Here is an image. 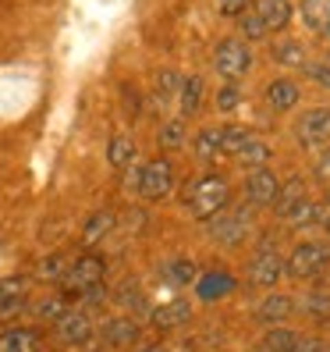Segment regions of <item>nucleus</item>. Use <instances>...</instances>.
<instances>
[{
  "label": "nucleus",
  "mask_w": 330,
  "mask_h": 352,
  "mask_svg": "<svg viewBox=\"0 0 330 352\" xmlns=\"http://www.w3.org/2000/svg\"><path fill=\"white\" fill-rule=\"evenodd\" d=\"M228 199H231V192H228V182L224 178H217V175H206V178H199L192 189H189V196H185V203H189V210H192V217H199V221H210V217H217L224 206H228Z\"/></svg>",
  "instance_id": "nucleus-1"
},
{
  "label": "nucleus",
  "mask_w": 330,
  "mask_h": 352,
  "mask_svg": "<svg viewBox=\"0 0 330 352\" xmlns=\"http://www.w3.org/2000/svg\"><path fill=\"white\" fill-rule=\"evenodd\" d=\"M103 271H107V263H103L99 256H93V253H86V256H78L71 267H68V274L60 278V296H82L86 288H93V285H103Z\"/></svg>",
  "instance_id": "nucleus-2"
},
{
  "label": "nucleus",
  "mask_w": 330,
  "mask_h": 352,
  "mask_svg": "<svg viewBox=\"0 0 330 352\" xmlns=\"http://www.w3.org/2000/svg\"><path fill=\"white\" fill-rule=\"evenodd\" d=\"M330 267V245L323 242H302L298 250L287 256L284 263V274H292V278H316L323 274Z\"/></svg>",
  "instance_id": "nucleus-3"
},
{
  "label": "nucleus",
  "mask_w": 330,
  "mask_h": 352,
  "mask_svg": "<svg viewBox=\"0 0 330 352\" xmlns=\"http://www.w3.org/2000/svg\"><path fill=\"white\" fill-rule=\"evenodd\" d=\"M135 189H139L142 199H163V196H171V189H174V168H171L167 160H150L146 168H139Z\"/></svg>",
  "instance_id": "nucleus-4"
},
{
  "label": "nucleus",
  "mask_w": 330,
  "mask_h": 352,
  "mask_svg": "<svg viewBox=\"0 0 330 352\" xmlns=\"http://www.w3.org/2000/svg\"><path fill=\"white\" fill-rule=\"evenodd\" d=\"M249 65H252V54L241 39H224V43L217 47V72L228 82L241 78L245 72H249Z\"/></svg>",
  "instance_id": "nucleus-5"
},
{
  "label": "nucleus",
  "mask_w": 330,
  "mask_h": 352,
  "mask_svg": "<svg viewBox=\"0 0 330 352\" xmlns=\"http://www.w3.org/2000/svg\"><path fill=\"white\" fill-rule=\"evenodd\" d=\"M249 224H252V206H238L231 214H217L210 232L220 245H238L245 239V232H249Z\"/></svg>",
  "instance_id": "nucleus-6"
},
{
  "label": "nucleus",
  "mask_w": 330,
  "mask_h": 352,
  "mask_svg": "<svg viewBox=\"0 0 330 352\" xmlns=\"http://www.w3.org/2000/svg\"><path fill=\"white\" fill-rule=\"evenodd\" d=\"M295 135L302 146H320L330 142V111H305L295 125Z\"/></svg>",
  "instance_id": "nucleus-7"
},
{
  "label": "nucleus",
  "mask_w": 330,
  "mask_h": 352,
  "mask_svg": "<svg viewBox=\"0 0 330 352\" xmlns=\"http://www.w3.org/2000/svg\"><path fill=\"white\" fill-rule=\"evenodd\" d=\"M57 338L64 345H86L93 338V320H89L86 309H68V314L57 320Z\"/></svg>",
  "instance_id": "nucleus-8"
},
{
  "label": "nucleus",
  "mask_w": 330,
  "mask_h": 352,
  "mask_svg": "<svg viewBox=\"0 0 330 352\" xmlns=\"http://www.w3.org/2000/svg\"><path fill=\"white\" fill-rule=\"evenodd\" d=\"M277 189H281L277 175L266 171V168L252 171V178L245 182V196H249L252 206H270V203H277Z\"/></svg>",
  "instance_id": "nucleus-9"
},
{
  "label": "nucleus",
  "mask_w": 330,
  "mask_h": 352,
  "mask_svg": "<svg viewBox=\"0 0 330 352\" xmlns=\"http://www.w3.org/2000/svg\"><path fill=\"white\" fill-rule=\"evenodd\" d=\"M284 278V260L274 253V250H263L252 263H249V281L252 285H263V288H270Z\"/></svg>",
  "instance_id": "nucleus-10"
},
{
  "label": "nucleus",
  "mask_w": 330,
  "mask_h": 352,
  "mask_svg": "<svg viewBox=\"0 0 330 352\" xmlns=\"http://www.w3.org/2000/svg\"><path fill=\"white\" fill-rule=\"evenodd\" d=\"M249 11L259 18V25H263L266 32L284 29V25H287V18H292V4H287V0H256Z\"/></svg>",
  "instance_id": "nucleus-11"
},
{
  "label": "nucleus",
  "mask_w": 330,
  "mask_h": 352,
  "mask_svg": "<svg viewBox=\"0 0 330 352\" xmlns=\"http://www.w3.org/2000/svg\"><path fill=\"white\" fill-rule=\"evenodd\" d=\"M189 320H192V302H185V299L163 302L160 309H153V327H160V331H174Z\"/></svg>",
  "instance_id": "nucleus-12"
},
{
  "label": "nucleus",
  "mask_w": 330,
  "mask_h": 352,
  "mask_svg": "<svg viewBox=\"0 0 330 352\" xmlns=\"http://www.w3.org/2000/svg\"><path fill=\"white\" fill-rule=\"evenodd\" d=\"M99 335H103V342H107L110 349H125V345H132L139 338V324L128 320V317H114V320L103 324Z\"/></svg>",
  "instance_id": "nucleus-13"
},
{
  "label": "nucleus",
  "mask_w": 330,
  "mask_h": 352,
  "mask_svg": "<svg viewBox=\"0 0 330 352\" xmlns=\"http://www.w3.org/2000/svg\"><path fill=\"white\" fill-rule=\"evenodd\" d=\"M295 314V299L292 296H266L263 302H259V309H256V317L263 320V324H281V320H287Z\"/></svg>",
  "instance_id": "nucleus-14"
},
{
  "label": "nucleus",
  "mask_w": 330,
  "mask_h": 352,
  "mask_svg": "<svg viewBox=\"0 0 330 352\" xmlns=\"http://www.w3.org/2000/svg\"><path fill=\"white\" fill-rule=\"evenodd\" d=\"M302 22L320 36H330V0H302Z\"/></svg>",
  "instance_id": "nucleus-15"
},
{
  "label": "nucleus",
  "mask_w": 330,
  "mask_h": 352,
  "mask_svg": "<svg viewBox=\"0 0 330 352\" xmlns=\"http://www.w3.org/2000/svg\"><path fill=\"white\" fill-rule=\"evenodd\" d=\"M39 349V335L29 327H8L0 335V352H36Z\"/></svg>",
  "instance_id": "nucleus-16"
},
{
  "label": "nucleus",
  "mask_w": 330,
  "mask_h": 352,
  "mask_svg": "<svg viewBox=\"0 0 330 352\" xmlns=\"http://www.w3.org/2000/svg\"><path fill=\"white\" fill-rule=\"evenodd\" d=\"M266 103L277 107V111H292L298 103V86H295V82H287V78L270 82V86H266Z\"/></svg>",
  "instance_id": "nucleus-17"
},
{
  "label": "nucleus",
  "mask_w": 330,
  "mask_h": 352,
  "mask_svg": "<svg viewBox=\"0 0 330 352\" xmlns=\"http://www.w3.org/2000/svg\"><path fill=\"white\" fill-rule=\"evenodd\" d=\"M298 342L295 331H287V327H270L266 331V338L256 345V352H292Z\"/></svg>",
  "instance_id": "nucleus-18"
},
{
  "label": "nucleus",
  "mask_w": 330,
  "mask_h": 352,
  "mask_svg": "<svg viewBox=\"0 0 330 352\" xmlns=\"http://www.w3.org/2000/svg\"><path fill=\"white\" fill-rule=\"evenodd\" d=\"M107 160L114 164L117 171L132 168V160H135V142H132L128 135H114V139H110V146H107Z\"/></svg>",
  "instance_id": "nucleus-19"
},
{
  "label": "nucleus",
  "mask_w": 330,
  "mask_h": 352,
  "mask_svg": "<svg viewBox=\"0 0 330 352\" xmlns=\"http://www.w3.org/2000/svg\"><path fill=\"white\" fill-rule=\"evenodd\" d=\"M249 139H252V132H249V129H241V125H228V129H220V153L238 157L245 146H249Z\"/></svg>",
  "instance_id": "nucleus-20"
},
{
  "label": "nucleus",
  "mask_w": 330,
  "mask_h": 352,
  "mask_svg": "<svg viewBox=\"0 0 330 352\" xmlns=\"http://www.w3.org/2000/svg\"><path fill=\"white\" fill-rule=\"evenodd\" d=\"M270 57L277 60V65L302 68V65H305V47L295 43V39H284V43H274V47H270Z\"/></svg>",
  "instance_id": "nucleus-21"
},
{
  "label": "nucleus",
  "mask_w": 330,
  "mask_h": 352,
  "mask_svg": "<svg viewBox=\"0 0 330 352\" xmlns=\"http://www.w3.org/2000/svg\"><path fill=\"white\" fill-rule=\"evenodd\" d=\"M202 107V78H185L181 82V114L185 118H192L196 111Z\"/></svg>",
  "instance_id": "nucleus-22"
},
{
  "label": "nucleus",
  "mask_w": 330,
  "mask_h": 352,
  "mask_svg": "<svg viewBox=\"0 0 330 352\" xmlns=\"http://www.w3.org/2000/svg\"><path fill=\"white\" fill-rule=\"evenodd\" d=\"M68 267H71V260H68L64 253H54V256H47V260H39L36 274H39V281H60V278L68 274Z\"/></svg>",
  "instance_id": "nucleus-23"
},
{
  "label": "nucleus",
  "mask_w": 330,
  "mask_h": 352,
  "mask_svg": "<svg viewBox=\"0 0 330 352\" xmlns=\"http://www.w3.org/2000/svg\"><path fill=\"white\" fill-rule=\"evenodd\" d=\"M110 228H114V214H110V210H99V214H93V217L86 221V228H82V239L93 245V242H99L103 235H107Z\"/></svg>",
  "instance_id": "nucleus-24"
},
{
  "label": "nucleus",
  "mask_w": 330,
  "mask_h": 352,
  "mask_svg": "<svg viewBox=\"0 0 330 352\" xmlns=\"http://www.w3.org/2000/svg\"><path fill=\"white\" fill-rule=\"evenodd\" d=\"M302 199H305V182L295 175V178H287L281 189H277V210L284 214L287 206H295V203H302Z\"/></svg>",
  "instance_id": "nucleus-25"
},
{
  "label": "nucleus",
  "mask_w": 330,
  "mask_h": 352,
  "mask_svg": "<svg viewBox=\"0 0 330 352\" xmlns=\"http://www.w3.org/2000/svg\"><path fill=\"white\" fill-rule=\"evenodd\" d=\"M266 160H270V146L259 142V139H249V146L238 153V164H241V168H252V171H259Z\"/></svg>",
  "instance_id": "nucleus-26"
},
{
  "label": "nucleus",
  "mask_w": 330,
  "mask_h": 352,
  "mask_svg": "<svg viewBox=\"0 0 330 352\" xmlns=\"http://www.w3.org/2000/svg\"><path fill=\"white\" fill-rule=\"evenodd\" d=\"M281 217H284L287 224H313V221L320 217V206L309 203V199H302V203H295V206H287Z\"/></svg>",
  "instance_id": "nucleus-27"
},
{
  "label": "nucleus",
  "mask_w": 330,
  "mask_h": 352,
  "mask_svg": "<svg viewBox=\"0 0 330 352\" xmlns=\"http://www.w3.org/2000/svg\"><path fill=\"white\" fill-rule=\"evenodd\" d=\"M196 153L202 160H213L220 153V129H202L199 139H196Z\"/></svg>",
  "instance_id": "nucleus-28"
},
{
  "label": "nucleus",
  "mask_w": 330,
  "mask_h": 352,
  "mask_svg": "<svg viewBox=\"0 0 330 352\" xmlns=\"http://www.w3.org/2000/svg\"><path fill=\"white\" fill-rule=\"evenodd\" d=\"M68 314V299L64 296H50V299H43L36 306V317H43V320H60Z\"/></svg>",
  "instance_id": "nucleus-29"
},
{
  "label": "nucleus",
  "mask_w": 330,
  "mask_h": 352,
  "mask_svg": "<svg viewBox=\"0 0 330 352\" xmlns=\"http://www.w3.org/2000/svg\"><path fill=\"white\" fill-rule=\"evenodd\" d=\"M185 142V121L178 118V121H167V125H163V132H160V146L163 150H178Z\"/></svg>",
  "instance_id": "nucleus-30"
},
{
  "label": "nucleus",
  "mask_w": 330,
  "mask_h": 352,
  "mask_svg": "<svg viewBox=\"0 0 330 352\" xmlns=\"http://www.w3.org/2000/svg\"><path fill=\"white\" fill-rule=\"evenodd\" d=\"M302 309L316 320H330V296H309L302 299Z\"/></svg>",
  "instance_id": "nucleus-31"
},
{
  "label": "nucleus",
  "mask_w": 330,
  "mask_h": 352,
  "mask_svg": "<svg viewBox=\"0 0 330 352\" xmlns=\"http://www.w3.org/2000/svg\"><path fill=\"white\" fill-rule=\"evenodd\" d=\"M167 278L174 285H189V281H196V267L189 260H174V263H167Z\"/></svg>",
  "instance_id": "nucleus-32"
},
{
  "label": "nucleus",
  "mask_w": 330,
  "mask_h": 352,
  "mask_svg": "<svg viewBox=\"0 0 330 352\" xmlns=\"http://www.w3.org/2000/svg\"><path fill=\"white\" fill-rule=\"evenodd\" d=\"M238 29H241L245 39H259V36H266V29L259 25V18H256L252 11H241V14H238Z\"/></svg>",
  "instance_id": "nucleus-33"
},
{
  "label": "nucleus",
  "mask_w": 330,
  "mask_h": 352,
  "mask_svg": "<svg viewBox=\"0 0 330 352\" xmlns=\"http://www.w3.org/2000/svg\"><path fill=\"white\" fill-rule=\"evenodd\" d=\"M305 72H309V78H313L316 86L330 89V65H327V60H316V65H305Z\"/></svg>",
  "instance_id": "nucleus-34"
},
{
  "label": "nucleus",
  "mask_w": 330,
  "mask_h": 352,
  "mask_svg": "<svg viewBox=\"0 0 330 352\" xmlns=\"http://www.w3.org/2000/svg\"><path fill=\"white\" fill-rule=\"evenodd\" d=\"M238 100H241V93H238L235 86H224V89L217 93V107H220V111H235Z\"/></svg>",
  "instance_id": "nucleus-35"
},
{
  "label": "nucleus",
  "mask_w": 330,
  "mask_h": 352,
  "mask_svg": "<svg viewBox=\"0 0 330 352\" xmlns=\"http://www.w3.org/2000/svg\"><path fill=\"white\" fill-rule=\"evenodd\" d=\"M217 11L220 14H228V18H238L241 11H249V0H213Z\"/></svg>",
  "instance_id": "nucleus-36"
},
{
  "label": "nucleus",
  "mask_w": 330,
  "mask_h": 352,
  "mask_svg": "<svg viewBox=\"0 0 330 352\" xmlns=\"http://www.w3.org/2000/svg\"><path fill=\"white\" fill-rule=\"evenodd\" d=\"M178 86H181V78H178L174 72H163V75L156 78V93H160V100H163V96H171Z\"/></svg>",
  "instance_id": "nucleus-37"
},
{
  "label": "nucleus",
  "mask_w": 330,
  "mask_h": 352,
  "mask_svg": "<svg viewBox=\"0 0 330 352\" xmlns=\"http://www.w3.org/2000/svg\"><path fill=\"white\" fill-rule=\"evenodd\" d=\"M292 352H330V349H327L320 338H298Z\"/></svg>",
  "instance_id": "nucleus-38"
},
{
  "label": "nucleus",
  "mask_w": 330,
  "mask_h": 352,
  "mask_svg": "<svg viewBox=\"0 0 330 352\" xmlns=\"http://www.w3.org/2000/svg\"><path fill=\"white\" fill-rule=\"evenodd\" d=\"M103 296H107V292H103V285H93V288H86V292H82L78 299L86 302V306H99V302H103Z\"/></svg>",
  "instance_id": "nucleus-39"
},
{
  "label": "nucleus",
  "mask_w": 330,
  "mask_h": 352,
  "mask_svg": "<svg viewBox=\"0 0 330 352\" xmlns=\"http://www.w3.org/2000/svg\"><path fill=\"white\" fill-rule=\"evenodd\" d=\"M313 171H316V182L330 185V150H327V153H323V157L316 160V168H313Z\"/></svg>",
  "instance_id": "nucleus-40"
},
{
  "label": "nucleus",
  "mask_w": 330,
  "mask_h": 352,
  "mask_svg": "<svg viewBox=\"0 0 330 352\" xmlns=\"http://www.w3.org/2000/svg\"><path fill=\"white\" fill-rule=\"evenodd\" d=\"M139 352H167V349H163V345L156 342V345H146V349H139Z\"/></svg>",
  "instance_id": "nucleus-41"
},
{
  "label": "nucleus",
  "mask_w": 330,
  "mask_h": 352,
  "mask_svg": "<svg viewBox=\"0 0 330 352\" xmlns=\"http://www.w3.org/2000/svg\"><path fill=\"white\" fill-rule=\"evenodd\" d=\"M323 228H327V235H330V214H323Z\"/></svg>",
  "instance_id": "nucleus-42"
},
{
  "label": "nucleus",
  "mask_w": 330,
  "mask_h": 352,
  "mask_svg": "<svg viewBox=\"0 0 330 352\" xmlns=\"http://www.w3.org/2000/svg\"><path fill=\"white\" fill-rule=\"evenodd\" d=\"M327 65H330V60H327Z\"/></svg>",
  "instance_id": "nucleus-43"
}]
</instances>
